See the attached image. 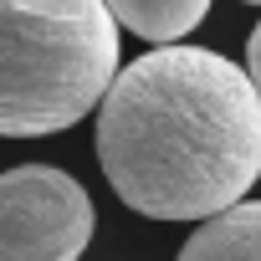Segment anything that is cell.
I'll return each mask as SVG.
<instances>
[{"mask_svg": "<svg viewBox=\"0 0 261 261\" xmlns=\"http://www.w3.org/2000/svg\"><path fill=\"white\" fill-rule=\"evenodd\" d=\"M97 164L149 220H210L261 179V92L205 46H154L97 102Z\"/></svg>", "mask_w": 261, "mask_h": 261, "instance_id": "6da1fadb", "label": "cell"}, {"mask_svg": "<svg viewBox=\"0 0 261 261\" xmlns=\"http://www.w3.org/2000/svg\"><path fill=\"white\" fill-rule=\"evenodd\" d=\"M118 77L108 0H0V139L82 123Z\"/></svg>", "mask_w": 261, "mask_h": 261, "instance_id": "7a4b0ae2", "label": "cell"}, {"mask_svg": "<svg viewBox=\"0 0 261 261\" xmlns=\"http://www.w3.org/2000/svg\"><path fill=\"white\" fill-rule=\"evenodd\" d=\"M92 195L51 164L0 174V261H82L92 246Z\"/></svg>", "mask_w": 261, "mask_h": 261, "instance_id": "3957f363", "label": "cell"}, {"mask_svg": "<svg viewBox=\"0 0 261 261\" xmlns=\"http://www.w3.org/2000/svg\"><path fill=\"white\" fill-rule=\"evenodd\" d=\"M179 261H261V200H236L230 210L200 220L179 246Z\"/></svg>", "mask_w": 261, "mask_h": 261, "instance_id": "277c9868", "label": "cell"}, {"mask_svg": "<svg viewBox=\"0 0 261 261\" xmlns=\"http://www.w3.org/2000/svg\"><path fill=\"white\" fill-rule=\"evenodd\" d=\"M108 11L123 31L169 46V41H185L210 16V0H108Z\"/></svg>", "mask_w": 261, "mask_h": 261, "instance_id": "5b68a950", "label": "cell"}, {"mask_svg": "<svg viewBox=\"0 0 261 261\" xmlns=\"http://www.w3.org/2000/svg\"><path fill=\"white\" fill-rule=\"evenodd\" d=\"M246 67H251V82H256V92H261V26L251 31V46H246Z\"/></svg>", "mask_w": 261, "mask_h": 261, "instance_id": "8992f818", "label": "cell"}, {"mask_svg": "<svg viewBox=\"0 0 261 261\" xmlns=\"http://www.w3.org/2000/svg\"><path fill=\"white\" fill-rule=\"evenodd\" d=\"M246 6H261V0H246Z\"/></svg>", "mask_w": 261, "mask_h": 261, "instance_id": "52a82bcc", "label": "cell"}]
</instances>
